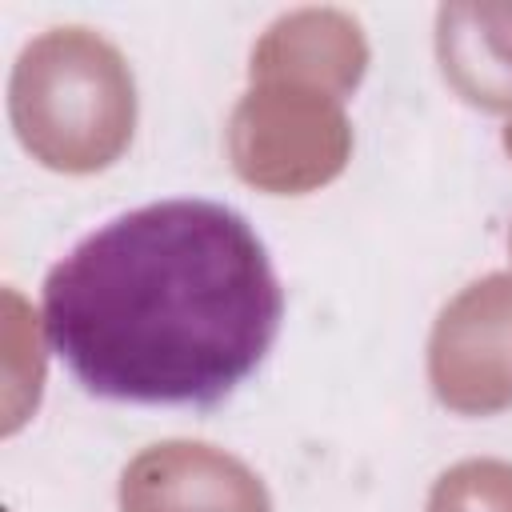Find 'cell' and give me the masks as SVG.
Listing matches in <instances>:
<instances>
[{
	"label": "cell",
	"mask_w": 512,
	"mask_h": 512,
	"mask_svg": "<svg viewBox=\"0 0 512 512\" xmlns=\"http://www.w3.org/2000/svg\"><path fill=\"white\" fill-rule=\"evenodd\" d=\"M280 320L264 240L216 200L132 208L44 280L48 344L104 400L212 408L260 368Z\"/></svg>",
	"instance_id": "6da1fadb"
},
{
	"label": "cell",
	"mask_w": 512,
	"mask_h": 512,
	"mask_svg": "<svg viewBox=\"0 0 512 512\" xmlns=\"http://www.w3.org/2000/svg\"><path fill=\"white\" fill-rule=\"evenodd\" d=\"M20 144L52 172L88 176L124 156L136 132V80L96 28L60 24L28 40L8 76Z\"/></svg>",
	"instance_id": "7a4b0ae2"
},
{
	"label": "cell",
	"mask_w": 512,
	"mask_h": 512,
	"mask_svg": "<svg viewBox=\"0 0 512 512\" xmlns=\"http://www.w3.org/2000/svg\"><path fill=\"white\" fill-rule=\"evenodd\" d=\"M224 136L236 176L272 196L316 192L352 160V120L340 96L304 84H252L236 100Z\"/></svg>",
	"instance_id": "3957f363"
},
{
	"label": "cell",
	"mask_w": 512,
	"mask_h": 512,
	"mask_svg": "<svg viewBox=\"0 0 512 512\" xmlns=\"http://www.w3.org/2000/svg\"><path fill=\"white\" fill-rule=\"evenodd\" d=\"M428 384L460 416L512 408V272L464 284L428 336Z\"/></svg>",
	"instance_id": "277c9868"
},
{
	"label": "cell",
	"mask_w": 512,
	"mask_h": 512,
	"mask_svg": "<svg viewBox=\"0 0 512 512\" xmlns=\"http://www.w3.org/2000/svg\"><path fill=\"white\" fill-rule=\"evenodd\" d=\"M120 512H272L264 480L204 440H160L120 476Z\"/></svg>",
	"instance_id": "5b68a950"
},
{
	"label": "cell",
	"mask_w": 512,
	"mask_h": 512,
	"mask_svg": "<svg viewBox=\"0 0 512 512\" xmlns=\"http://www.w3.org/2000/svg\"><path fill=\"white\" fill-rule=\"evenodd\" d=\"M368 36L360 20L344 8H292L276 16L256 48L248 76L252 84L260 80H280V84H304L320 88L328 96H348L364 72H368Z\"/></svg>",
	"instance_id": "8992f818"
},
{
	"label": "cell",
	"mask_w": 512,
	"mask_h": 512,
	"mask_svg": "<svg viewBox=\"0 0 512 512\" xmlns=\"http://www.w3.org/2000/svg\"><path fill=\"white\" fill-rule=\"evenodd\" d=\"M436 60L460 100L512 108V0H452L436 12Z\"/></svg>",
	"instance_id": "52a82bcc"
},
{
	"label": "cell",
	"mask_w": 512,
	"mask_h": 512,
	"mask_svg": "<svg viewBox=\"0 0 512 512\" xmlns=\"http://www.w3.org/2000/svg\"><path fill=\"white\" fill-rule=\"evenodd\" d=\"M424 512H512V460L472 456L444 468Z\"/></svg>",
	"instance_id": "ba28073f"
},
{
	"label": "cell",
	"mask_w": 512,
	"mask_h": 512,
	"mask_svg": "<svg viewBox=\"0 0 512 512\" xmlns=\"http://www.w3.org/2000/svg\"><path fill=\"white\" fill-rule=\"evenodd\" d=\"M504 152L512 156V120H508V128H504Z\"/></svg>",
	"instance_id": "9c48e42d"
},
{
	"label": "cell",
	"mask_w": 512,
	"mask_h": 512,
	"mask_svg": "<svg viewBox=\"0 0 512 512\" xmlns=\"http://www.w3.org/2000/svg\"><path fill=\"white\" fill-rule=\"evenodd\" d=\"M508 248H512V228H508Z\"/></svg>",
	"instance_id": "30bf717a"
}]
</instances>
